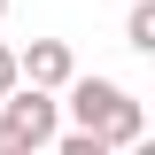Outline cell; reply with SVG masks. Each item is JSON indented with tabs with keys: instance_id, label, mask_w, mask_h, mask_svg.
Instances as JSON below:
<instances>
[{
	"instance_id": "1",
	"label": "cell",
	"mask_w": 155,
	"mask_h": 155,
	"mask_svg": "<svg viewBox=\"0 0 155 155\" xmlns=\"http://www.w3.org/2000/svg\"><path fill=\"white\" fill-rule=\"evenodd\" d=\"M62 109H70V132H85V140H101L109 155H124L132 140H147V109H140L116 78H70L62 85Z\"/></svg>"
},
{
	"instance_id": "4",
	"label": "cell",
	"mask_w": 155,
	"mask_h": 155,
	"mask_svg": "<svg viewBox=\"0 0 155 155\" xmlns=\"http://www.w3.org/2000/svg\"><path fill=\"white\" fill-rule=\"evenodd\" d=\"M124 47L155 54V0H132V16H124Z\"/></svg>"
},
{
	"instance_id": "3",
	"label": "cell",
	"mask_w": 155,
	"mask_h": 155,
	"mask_svg": "<svg viewBox=\"0 0 155 155\" xmlns=\"http://www.w3.org/2000/svg\"><path fill=\"white\" fill-rule=\"evenodd\" d=\"M70 78H78V62H70L62 39H31V47L16 54V85H31V93H62Z\"/></svg>"
},
{
	"instance_id": "2",
	"label": "cell",
	"mask_w": 155,
	"mask_h": 155,
	"mask_svg": "<svg viewBox=\"0 0 155 155\" xmlns=\"http://www.w3.org/2000/svg\"><path fill=\"white\" fill-rule=\"evenodd\" d=\"M0 124L23 140V147H54V132H62V101L54 93H31V85H16V93L0 101Z\"/></svg>"
},
{
	"instance_id": "7",
	"label": "cell",
	"mask_w": 155,
	"mask_h": 155,
	"mask_svg": "<svg viewBox=\"0 0 155 155\" xmlns=\"http://www.w3.org/2000/svg\"><path fill=\"white\" fill-rule=\"evenodd\" d=\"M0 16H8V0H0Z\"/></svg>"
},
{
	"instance_id": "6",
	"label": "cell",
	"mask_w": 155,
	"mask_h": 155,
	"mask_svg": "<svg viewBox=\"0 0 155 155\" xmlns=\"http://www.w3.org/2000/svg\"><path fill=\"white\" fill-rule=\"evenodd\" d=\"M0 155H31V147H23V140L8 132V124H0Z\"/></svg>"
},
{
	"instance_id": "5",
	"label": "cell",
	"mask_w": 155,
	"mask_h": 155,
	"mask_svg": "<svg viewBox=\"0 0 155 155\" xmlns=\"http://www.w3.org/2000/svg\"><path fill=\"white\" fill-rule=\"evenodd\" d=\"M16 93V47H0V101Z\"/></svg>"
}]
</instances>
